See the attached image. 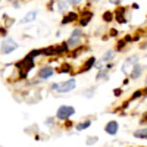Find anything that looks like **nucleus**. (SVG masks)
Masks as SVG:
<instances>
[{"instance_id": "1", "label": "nucleus", "mask_w": 147, "mask_h": 147, "mask_svg": "<svg viewBox=\"0 0 147 147\" xmlns=\"http://www.w3.org/2000/svg\"><path fill=\"white\" fill-rule=\"evenodd\" d=\"M75 87H77L75 78H71V80L63 81V82H60V84H53V85H52V88L56 90V93H68V91L74 90Z\"/></svg>"}, {"instance_id": "2", "label": "nucleus", "mask_w": 147, "mask_h": 147, "mask_svg": "<svg viewBox=\"0 0 147 147\" xmlns=\"http://www.w3.org/2000/svg\"><path fill=\"white\" fill-rule=\"evenodd\" d=\"M81 40H82V30L75 28V30L72 31L71 37L68 38L66 44H68V47H69V49H74V47H77V46L81 43Z\"/></svg>"}, {"instance_id": "3", "label": "nucleus", "mask_w": 147, "mask_h": 147, "mask_svg": "<svg viewBox=\"0 0 147 147\" xmlns=\"http://www.w3.org/2000/svg\"><path fill=\"white\" fill-rule=\"evenodd\" d=\"M74 113H75V109H74L72 106H66V105H63V106H60V107L57 109L56 118H57L59 121H65V119H68L69 116H72Z\"/></svg>"}, {"instance_id": "4", "label": "nucleus", "mask_w": 147, "mask_h": 147, "mask_svg": "<svg viewBox=\"0 0 147 147\" xmlns=\"http://www.w3.org/2000/svg\"><path fill=\"white\" fill-rule=\"evenodd\" d=\"M16 49H18L16 41H13L12 38H6V40H3L2 46H0V53L2 55H9L13 50H16Z\"/></svg>"}, {"instance_id": "5", "label": "nucleus", "mask_w": 147, "mask_h": 147, "mask_svg": "<svg viewBox=\"0 0 147 147\" xmlns=\"http://www.w3.org/2000/svg\"><path fill=\"white\" fill-rule=\"evenodd\" d=\"M137 63H138V56H131V57H128L125 62H124V65H122V71H124V74H131L132 68L136 66Z\"/></svg>"}, {"instance_id": "6", "label": "nucleus", "mask_w": 147, "mask_h": 147, "mask_svg": "<svg viewBox=\"0 0 147 147\" xmlns=\"http://www.w3.org/2000/svg\"><path fill=\"white\" fill-rule=\"evenodd\" d=\"M18 66L19 68H22V71H25V72H28L32 66H34V59L28 55L25 59H24V60H21V62L18 63Z\"/></svg>"}, {"instance_id": "7", "label": "nucleus", "mask_w": 147, "mask_h": 147, "mask_svg": "<svg viewBox=\"0 0 147 147\" xmlns=\"http://www.w3.org/2000/svg\"><path fill=\"white\" fill-rule=\"evenodd\" d=\"M118 129H119V124H118L116 121H110V122H107L106 127H105V131H106L107 134H110V136H115V134L118 132Z\"/></svg>"}, {"instance_id": "8", "label": "nucleus", "mask_w": 147, "mask_h": 147, "mask_svg": "<svg viewBox=\"0 0 147 147\" xmlns=\"http://www.w3.org/2000/svg\"><path fill=\"white\" fill-rule=\"evenodd\" d=\"M93 12H90V10H85V12H82V16H81V19H80V25L81 27H85V25H88L90 24V21H91V18H93Z\"/></svg>"}, {"instance_id": "9", "label": "nucleus", "mask_w": 147, "mask_h": 147, "mask_svg": "<svg viewBox=\"0 0 147 147\" xmlns=\"http://www.w3.org/2000/svg\"><path fill=\"white\" fill-rule=\"evenodd\" d=\"M52 75H53V69H52L50 66H44V68H41L40 72H38V77H40L41 80H47V78H50Z\"/></svg>"}, {"instance_id": "10", "label": "nucleus", "mask_w": 147, "mask_h": 147, "mask_svg": "<svg viewBox=\"0 0 147 147\" xmlns=\"http://www.w3.org/2000/svg\"><path fill=\"white\" fill-rule=\"evenodd\" d=\"M143 71H144V66H143V65H140V63H137L136 66L132 68V71H131L129 75H131V78H132V80H137L138 77H141Z\"/></svg>"}, {"instance_id": "11", "label": "nucleus", "mask_w": 147, "mask_h": 147, "mask_svg": "<svg viewBox=\"0 0 147 147\" xmlns=\"http://www.w3.org/2000/svg\"><path fill=\"white\" fill-rule=\"evenodd\" d=\"M77 19H78L77 12H68L66 16L62 19V25H66L68 22H74V21H77Z\"/></svg>"}, {"instance_id": "12", "label": "nucleus", "mask_w": 147, "mask_h": 147, "mask_svg": "<svg viewBox=\"0 0 147 147\" xmlns=\"http://www.w3.org/2000/svg\"><path fill=\"white\" fill-rule=\"evenodd\" d=\"M35 18H37V12H35V10H31V12H28V13L22 18V24H30V22H32Z\"/></svg>"}, {"instance_id": "13", "label": "nucleus", "mask_w": 147, "mask_h": 147, "mask_svg": "<svg viewBox=\"0 0 147 147\" xmlns=\"http://www.w3.org/2000/svg\"><path fill=\"white\" fill-rule=\"evenodd\" d=\"M94 65H96V57H90V59L87 60V62L84 63V66H82V71H81V72H88Z\"/></svg>"}, {"instance_id": "14", "label": "nucleus", "mask_w": 147, "mask_h": 147, "mask_svg": "<svg viewBox=\"0 0 147 147\" xmlns=\"http://www.w3.org/2000/svg\"><path fill=\"white\" fill-rule=\"evenodd\" d=\"M41 53H43V55H46V56L57 55V46H50V47H47V49H43Z\"/></svg>"}, {"instance_id": "15", "label": "nucleus", "mask_w": 147, "mask_h": 147, "mask_svg": "<svg viewBox=\"0 0 147 147\" xmlns=\"http://www.w3.org/2000/svg\"><path fill=\"white\" fill-rule=\"evenodd\" d=\"M109 78V69H100L99 72H97V75H96V80L97 81H100V80H107Z\"/></svg>"}, {"instance_id": "16", "label": "nucleus", "mask_w": 147, "mask_h": 147, "mask_svg": "<svg viewBox=\"0 0 147 147\" xmlns=\"http://www.w3.org/2000/svg\"><path fill=\"white\" fill-rule=\"evenodd\" d=\"M134 137L136 138H146L147 140V128H140L134 131Z\"/></svg>"}, {"instance_id": "17", "label": "nucleus", "mask_w": 147, "mask_h": 147, "mask_svg": "<svg viewBox=\"0 0 147 147\" xmlns=\"http://www.w3.org/2000/svg\"><path fill=\"white\" fill-rule=\"evenodd\" d=\"M113 56H115V53L112 52V50H107L103 56H102V62L103 63H107V62H112L113 60Z\"/></svg>"}, {"instance_id": "18", "label": "nucleus", "mask_w": 147, "mask_h": 147, "mask_svg": "<svg viewBox=\"0 0 147 147\" xmlns=\"http://www.w3.org/2000/svg\"><path fill=\"white\" fill-rule=\"evenodd\" d=\"M124 15H125V9H124V7H119V9L116 10V13H115L116 19H118L119 22H122V24H125V22H127L125 18H124Z\"/></svg>"}, {"instance_id": "19", "label": "nucleus", "mask_w": 147, "mask_h": 147, "mask_svg": "<svg viewBox=\"0 0 147 147\" xmlns=\"http://www.w3.org/2000/svg\"><path fill=\"white\" fill-rule=\"evenodd\" d=\"M68 2L66 0H57V10L59 12H66L68 10Z\"/></svg>"}, {"instance_id": "20", "label": "nucleus", "mask_w": 147, "mask_h": 147, "mask_svg": "<svg viewBox=\"0 0 147 147\" xmlns=\"http://www.w3.org/2000/svg\"><path fill=\"white\" fill-rule=\"evenodd\" d=\"M90 125H91V121H84V122H81V124L77 125V131H82L85 128H88Z\"/></svg>"}, {"instance_id": "21", "label": "nucleus", "mask_w": 147, "mask_h": 147, "mask_svg": "<svg viewBox=\"0 0 147 147\" xmlns=\"http://www.w3.org/2000/svg\"><path fill=\"white\" fill-rule=\"evenodd\" d=\"M94 91H96V88H94V87H91V88H88V90H85L82 94H84L85 97H87V99H91L93 94H94Z\"/></svg>"}, {"instance_id": "22", "label": "nucleus", "mask_w": 147, "mask_h": 147, "mask_svg": "<svg viewBox=\"0 0 147 147\" xmlns=\"http://www.w3.org/2000/svg\"><path fill=\"white\" fill-rule=\"evenodd\" d=\"M103 19L106 21V22H110L113 19V15H112V12H105L103 13Z\"/></svg>"}, {"instance_id": "23", "label": "nucleus", "mask_w": 147, "mask_h": 147, "mask_svg": "<svg viewBox=\"0 0 147 147\" xmlns=\"http://www.w3.org/2000/svg\"><path fill=\"white\" fill-rule=\"evenodd\" d=\"M125 43H127L125 40H121V41H119V43L116 44V50H118V52H121V50H124V46H125Z\"/></svg>"}, {"instance_id": "24", "label": "nucleus", "mask_w": 147, "mask_h": 147, "mask_svg": "<svg viewBox=\"0 0 147 147\" xmlns=\"http://www.w3.org/2000/svg\"><path fill=\"white\" fill-rule=\"evenodd\" d=\"M71 71V65L69 63H63L62 66H60V72H69Z\"/></svg>"}, {"instance_id": "25", "label": "nucleus", "mask_w": 147, "mask_h": 147, "mask_svg": "<svg viewBox=\"0 0 147 147\" xmlns=\"http://www.w3.org/2000/svg\"><path fill=\"white\" fill-rule=\"evenodd\" d=\"M97 140H99V137H88V138H87V144H88V146L96 144V143H97Z\"/></svg>"}, {"instance_id": "26", "label": "nucleus", "mask_w": 147, "mask_h": 147, "mask_svg": "<svg viewBox=\"0 0 147 147\" xmlns=\"http://www.w3.org/2000/svg\"><path fill=\"white\" fill-rule=\"evenodd\" d=\"M40 53H41V50H32V52L30 53V56H31V57H35V56H38Z\"/></svg>"}, {"instance_id": "27", "label": "nucleus", "mask_w": 147, "mask_h": 147, "mask_svg": "<svg viewBox=\"0 0 147 147\" xmlns=\"http://www.w3.org/2000/svg\"><path fill=\"white\" fill-rule=\"evenodd\" d=\"M66 2H68L69 5H78V3L82 2V0H66Z\"/></svg>"}, {"instance_id": "28", "label": "nucleus", "mask_w": 147, "mask_h": 147, "mask_svg": "<svg viewBox=\"0 0 147 147\" xmlns=\"http://www.w3.org/2000/svg\"><path fill=\"white\" fill-rule=\"evenodd\" d=\"M141 94H143V91H140V90L136 91V93H134V96H132V99H137V97H140Z\"/></svg>"}, {"instance_id": "29", "label": "nucleus", "mask_w": 147, "mask_h": 147, "mask_svg": "<svg viewBox=\"0 0 147 147\" xmlns=\"http://www.w3.org/2000/svg\"><path fill=\"white\" fill-rule=\"evenodd\" d=\"M113 93H115V96H121V93H122V90H121V88H116V90H115Z\"/></svg>"}, {"instance_id": "30", "label": "nucleus", "mask_w": 147, "mask_h": 147, "mask_svg": "<svg viewBox=\"0 0 147 147\" xmlns=\"http://www.w3.org/2000/svg\"><path fill=\"white\" fill-rule=\"evenodd\" d=\"M116 34H118L116 30H110V35H112V37H116Z\"/></svg>"}, {"instance_id": "31", "label": "nucleus", "mask_w": 147, "mask_h": 147, "mask_svg": "<svg viewBox=\"0 0 147 147\" xmlns=\"http://www.w3.org/2000/svg\"><path fill=\"white\" fill-rule=\"evenodd\" d=\"M110 3H113V5H119L121 3V0H109Z\"/></svg>"}, {"instance_id": "32", "label": "nucleus", "mask_w": 147, "mask_h": 147, "mask_svg": "<svg viewBox=\"0 0 147 147\" xmlns=\"http://www.w3.org/2000/svg\"><path fill=\"white\" fill-rule=\"evenodd\" d=\"M0 34H3V35H6V28H0Z\"/></svg>"}, {"instance_id": "33", "label": "nucleus", "mask_w": 147, "mask_h": 147, "mask_svg": "<svg viewBox=\"0 0 147 147\" xmlns=\"http://www.w3.org/2000/svg\"><path fill=\"white\" fill-rule=\"evenodd\" d=\"M93 2H100V0H93Z\"/></svg>"}, {"instance_id": "34", "label": "nucleus", "mask_w": 147, "mask_h": 147, "mask_svg": "<svg viewBox=\"0 0 147 147\" xmlns=\"http://www.w3.org/2000/svg\"><path fill=\"white\" fill-rule=\"evenodd\" d=\"M146 121H147V115H146Z\"/></svg>"}]
</instances>
